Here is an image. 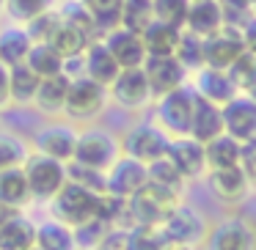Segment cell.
Masks as SVG:
<instances>
[{"mask_svg": "<svg viewBox=\"0 0 256 250\" xmlns=\"http://www.w3.org/2000/svg\"><path fill=\"white\" fill-rule=\"evenodd\" d=\"M102 198L105 195L94 193V190H86L74 182H66L61 193L50 201V212H52L50 217L61 220L69 228H80L91 220H100Z\"/></svg>", "mask_w": 256, "mask_h": 250, "instance_id": "1", "label": "cell"}, {"mask_svg": "<svg viewBox=\"0 0 256 250\" xmlns=\"http://www.w3.org/2000/svg\"><path fill=\"white\" fill-rule=\"evenodd\" d=\"M176 204H182V193L160 187L154 182H146L132 198H127L130 220H132V226L160 228L166 223V217L176 209Z\"/></svg>", "mask_w": 256, "mask_h": 250, "instance_id": "2", "label": "cell"}, {"mask_svg": "<svg viewBox=\"0 0 256 250\" xmlns=\"http://www.w3.org/2000/svg\"><path fill=\"white\" fill-rule=\"evenodd\" d=\"M118 157H122V138L118 135H113L105 127H96V124H86L80 129L72 162L94 168V171H108Z\"/></svg>", "mask_w": 256, "mask_h": 250, "instance_id": "3", "label": "cell"}, {"mask_svg": "<svg viewBox=\"0 0 256 250\" xmlns=\"http://www.w3.org/2000/svg\"><path fill=\"white\" fill-rule=\"evenodd\" d=\"M22 171H25V179H28L34 204H50L64 190V184L69 182V162L52 160V157L39 154V151H30Z\"/></svg>", "mask_w": 256, "mask_h": 250, "instance_id": "4", "label": "cell"}, {"mask_svg": "<svg viewBox=\"0 0 256 250\" xmlns=\"http://www.w3.org/2000/svg\"><path fill=\"white\" fill-rule=\"evenodd\" d=\"M210 220L206 215L193 204H176V209L166 217V223L160 226L162 237L171 248H201L206 242L210 234Z\"/></svg>", "mask_w": 256, "mask_h": 250, "instance_id": "5", "label": "cell"}, {"mask_svg": "<svg viewBox=\"0 0 256 250\" xmlns=\"http://www.w3.org/2000/svg\"><path fill=\"white\" fill-rule=\"evenodd\" d=\"M108 105H110V94H108L105 85L80 74V77H72V83H69L64 118H69L72 124H91L105 113Z\"/></svg>", "mask_w": 256, "mask_h": 250, "instance_id": "6", "label": "cell"}, {"mask_svg": "<svg viewBox=\"0 0 256 250\" xmlns=\"http://www.w3.org/2000/svg\"><path fill=\"white\" fill-rule=\"evenodd\" d=\"M196 105H198V94L190 83H184L182 88L162 94L154 99V121L166 129L171 138H182L190 132V121H193Z\"/></svg>", "mask_w": 256, "mask_h": 250, "instance_id": "7", "label": "cell"}, {"mask_svg": "<svg viewBox=\"0 0 256 250\" xmlns=\"http://www.w3.org/2000/svg\"><path fill=\"white\" fill-rule=\"evenodd\" d=\"M168 143H171V135H168L154 118H152V121H138L122 135V154L149 165V162L166 157Z\"/></svg>", "mask_w": 256, "mask_h": 250, "instance_id": "8", "label": "cell"}, {"mask_svg": "<svg viewBox=\"0 0 256 250\" xmlns=\"http://www.w3.org/2000/svg\"><path fill=\"white\" fill-rule=\"evenodd\" d=\"M78 124H72L69 118H56V121L42 124L30 138V151L47 154L52 160L61 162H72L74 157V146H78Z\"/></svg>", "mask_w": 256, "mask_h": 250, "instance_id": "9", "label": "cell"}, {"mask_svg": "<svg viewBox=\"0 0 256 250\" xmlns=\"http://www.w3.org/2000/svg\"><path fill=\"white\" fill-rule=\"evenodd\" d=\"M110 102L127 113H140L154 102V94L149 88V80L144 74V66L138 69H122L118 77L108 85Z\"/></svg>", "mask_w": 256, "mask_h": 250, "instance_id": "10", "label": "cell"}, {"mask_svg": "<svg viewBox=\"0 0 256 250\" xmlns=\"http://www.w3.org/2000/svg\"><path fill=\"white\" fill-rule=\"evenodd\" d=\"M204 250H256V226L242 215H226L210 228Z\"/></svg>", "mask_w": 256, "mask_h": 250, "instance_id": "11", "label": "cell"}, {"mask_svg": "<svg viewBox=\"0 0 256 250\" xmlns=\"http://www.w3.org/2000/svg\"><path fill=\"white\" fill-rule=\"evenodd\" d=\"M144 74L149 80V88L154 94V99L182 88L184 83H190V72L182 66V61L176 55H149L144 63Z\"/></svg>", "mask_w": 256, "mask_h": 250, "instance_id": "12", "label": "cell"}, {"mask_svg": "<svg viewBox=\"0 0 256 250\" xmlns=\"http://www.w3.org/2000/svg\"><path fill=\"white\" fill-rule=\"evenodd\" d=\"M166 157L174 162V168L182 173L184 182H198L201 176L210 173V168H206V149H204V143H198V140L190 138V135L171 138Z\"/></svg>", "mask_w": 256, "mask_h": 250, "instance_id": "13", "label": "cell"}, {"mask_svg": "<svg viewBox=\"0 0 256 250\" xmlns=\"http://www.w3.org/2000/svg\"><path fill=\"white\" fill-rule=\"evenodd\" d=\"M105 179H108V195L113 198H132L146 182H149V171H146L144 162L132 160V157L122 154L110 168L105 171Z\"/></svg>", "mask_w": 256, "mask_h": 250, "instance_id": "14", "label": "cell"}, {"mask_svg": "<svg viewBox=\"0 0 256 250\" xmlns=\"http://www.w3.org/2000/svg\"><path fill=\"white\" fill-rule=\"evenodd\" d=\"M220 110H223V132L232 135L240 143L256 140V102L248 94H237Z\"/></svg>", "mask_w": 256, "mask_h": 250, "instance_id": "15", "label": "cell"}, {"mask_svg": "<svg viewBox=\"0 0 256 250\" xmlns=\"http://www.w3.org/2000/svg\"><path fill=\"white\" fill-rule=\"evenodd\" d=\"M102 41H105V47L110 50V55L116 58V63L122 69H138L146 63V44H144V36L135 33V30L130 28H113L108 30L105 36H102Z\"/></svg>", "mask_w": 256, "mask_h": 250, "instance_id": "16", "label": "cell"}, {"mask_svg": "<svg viewBox=\"0 0 256 250\" xmlns=\"http://www.w3.org/2000/svg\"><path fill=\"white\" fill-rule=\"evenodd\" d=\"M190 85L196 88V94H198L201 99L212 102V105H220V107L240 94V88L234 85V80L228 77V72L212 69V66H201L198 72H193Z\"/></svg>", "mask_w": 256, "mask_h": 250, "instance_id": "17", "label": "cell"}, {"mask_svg": "<svg viewBox=\"0 0 256 250\" xmlns=\"http://www.w3.org/2000/svg\"><path fill=\"white\" fill-rule=\"evenodd\" d=\"M242 52H245V44H242L240 30L237 28H223V30H218L215 36L204 39V66L223 69V72H226Z\"/></svg>", "mask_w": 256, "mask_h": 250, "instance_id": "18", "label": "cell"}, {"mask_svg": "<svg viewBox=\"0 0 256 250\" xmlns=\"http://www.w3.org/2000/svg\"><path fill=\"white\" fill-rule=\"evenodd\" d=\"M206 179H210V190L212 195H215L220 204H242L245 198H248L250 193V179L248 173L242 171V165H234V168H223V171H210L206 173Z\"/></svg>", "mask_w": 256, "mask_h": 250, "instance_id": "19", "label": "cell"}, {"mask_svg": "<svg viewBox=\"0 0 256 250\" xmlns=\"http://www.w3.org/2000/svg\"><path fill=\"white\" fill-rule=\"evenodd\" d=\"M226 28V19H223V6L220 0H193L190 3L188 19H184V30L198 39H210L218 30Z\"/></svg>", "mask_w": 256, "mask_h": 250, "instance_id": "20", "label": "cell"}, {"mask_svg": "<svg viewBox=\"0 0 256 250\" xmlns=\"http://www.w3.org/2000/svg\"><path fill=\"white\" fill-rule=\"evenodd\" d=\"M118 72H122V66L116 63V58L110 55V50L105 47L102 39L91 41V44L86 47V52H83V74L86 77H91L94 83H100L108 88V85L118 77Z\"/></svg>", "mask_w": 256, "mask_h": 250, "instance_id": "21", "label": "cell"}, {"mask_svg": "<svg viewBox=\"0 0 256 250\" xmlns=\"http://www.w3.org/2000/svg\"><path fill=\"white\" fill-rule=\"evenodd\" d=\"M30 47H34V39H30L28 28L17 22H8L0 28V63L3 66H20L25 63Z\"/></svg>", "mask_w": 256, "mask_h": 250, "instance_id": "22", "label": "cell"}, {"mask_svg": "<svg viewBox=\"0 0 256 250\" xmlns=\"http://www.w3.org/2000/svg\"><path fill=\"white\" fill-rule=\"evenodd\" d=\"M69 83H72V77H69L66 72L56 74V77H44L39 83V91H36L34 107L42 113V116H64Z\"/></svg>", "mask_w": 256, "mask_h": 250, "instance_id": "23", "label": "cell"}, {"mask_svg": "<svg viewBox=\"0 0 256 250\" xmlns=\"http://www.w3.org/2000/svg\"><path fill=\"white\" fill-rule=\"evenodd\" d=\"M190 138H196L198 143H210L215 140L218 135H223V110L220 105H212V102L201 99L198 96V105H196L193 113V121H190Z\"/></svg>", "mask_w": 256, "mask_h": 250, "instance_id": "24", "label": "cell"}, {"mask_svg": "<svg viewBox=\"0 0 256 250\" xmlns=\"http://www.w3.org/2000/svg\"><path fill=\"white\" fill-rule=\"evenodd\" d=\"M36 248V220L17 212L0 231V250H30Z\"/></svg>", "mask_w": 256, "mask_h": 250, "instance_id": "25", "label": "cell"}, {"mask_svg": "<svg viewBox=\"0 0 256 250\" xmlns=\"http://www.w3.org/2000/svg\"><path fill=\"white\" fill-rule=\"evenodd\" d=\"M0 204L20 209V212H25L34 204V195H30V187H28V179H25L22 168L0 171Z\"/></svg>", "mask_w": 256, "mask_h": 250, "instance_id": "26", "label": "cell"}, {"mask_svg": "<svg viewBox=\"0 0 256 250\" xmlns=\"http://www.w3.org/2000/svg\"><path fill=\"white\" fill-rule=\"evenodd\" d=\"M36 248L39 250H80L74 228L64 226L56 217L36 223Z\"/></svg>", "mask_w": 256, "mask_h": 250, "instance_id": "27", "label": "cell"}, {"mask_svg": "<svg viewBox=\"0 0 256 250\" xmlns=\"http://www.w3.org/2000/svg\"><path fill=\"white\" fill-rule=\"evenodd\" d=\"M204 149H206V168L210 171H223V168H234L242 162V143L226 132L218 135L210 143H204Z\"/></svg>", "mask_w": 256, "mask_h": 250, "instance_id": "28", "label": "cell"}, {"mask_svg": "<svg viewBox=\"0 0 256 250\" xmlns=\"http://www.w3.org/2000/svg\"><path fill=\"white\" fill-rule=\"evenodd\" d=\"M140 36H144L146 44V55H174L179 47V39H182V28H174V25L154 19Z\"/></svg>", "mask_w": 256, "mask_h": 250, "instance_id": "29", "label": "cell"}, {"mask_svg": "<svg viewBox=\"0 0 256 250\" xmlns=\"http://www.w3.org/2000/svg\"><path fill=\"white\" fill-rule=\"evenodd\" d=\"M91 41H96V39H91V36H86L80 28H74V25H69L66 19L61 17V25H58V30H56V36H52L47 44H52L58 50V55L64 58V61H72V58H80L86 52V47L91 44Z\"/></svg>", "mask_w": 256, "mask_h": 250, "instance_id": "30", "label": "cell"}, {"mask_svg": "<svg viewBox=\"0 0 256 250\" xmlns=\"http://www.w3.org/2000/svg\"><path fill=\"white\" fill-rule=\"evenodd\" d=\"M64 58L58 55V50L47 41H34L28 58H25V66L34 69L42 80L44 77H56V74H64Z\"/></svg>", "mask_w": 256, "mask_h": 250, "instance_id": "31", "label": "cell"}, {"mask_svg": "<svg viewBox=\"0 0 256 250\" xmlns=\"http://www.w3.org/2000/svg\"><path fill=\"white\" fill-rule=\"evenodd\" d=\"M39 83H42V77L34 72V69L25 66V63L12 66V105H17V107H34Z\"/></svg>", "mask_w": 256, "mask_h": 250, "instance_id": "32", "label": "cell"}, {"mask_svg": "<svg viewBox=\"0 0 256 250\" xmlns=\"http://www.w3.org/2000/svg\"><path fill=\"white\" fill-rule=\"evenodd\" d=\"M30 157V143L12 129H0V171L22 168Z\"/></svg>", "mask_w": 256, "mask_h": 250, "instance_id": "33", "label": "cell"}, {"mask_svg": "<svg viewBox=\"0 0 256 250\" xmlns=\"http://www.w3.org/2000/svg\"><path fill=\"white\" fill-rule=\"evenodd\" d=\"M86 6V11L91 14V19H94L96 30H100L102 36L108 33V30L118 28L122 25V8H124V0H80Z\"/></svg>", "mask_w": 256, "mask_h": 250, "instance_id": "34", "label": "cell"}, {"mask_svg": "<svg viewBox=\"0 0 256 250\" xmlns=\"http://www.w3.org/2000/svg\"><path fill=\"white\" fill-rule=\"evenodd\" d=\"M152 22H154V6H152V0H124L122 28L144 33Z\"/></svg>", "mask_w": 256, "mask_h": 250, "instance_id": "35", "label": "cell"}, {"mask_svg": "<svg viewBox=\"0 0 256 250\" xmlns=\"http://www.w3.org/2000/svg\"><path fill=\"white\" fill-rule=\"evenodd\" d=\"M124 250H171V245L166 242L160 228L149 226H130L127 228V242Z\"/></svg>", "mask_w": 256, "mask_h": 250, "instance_id": "36", "label": "cell"}, {"mask_svg": "<svg viewBox=\"0 0 256 250\" xmlns=\"http://www.w3.org/2000/svg\"><path fill=\"white\" fill-rule=\"evenodd\" d=\"M58 0H6V17L17 25H28L39 14L52 11Z\"/></svg>", "mask_w": 256, "mask_h": 250, "instance_id": "37", "label": "cell"}, {"mask_svg": "<svg viewBox=\"0 0 256 250\" xmlns=\"http://www.w3.org/2000/svg\"><path fill=\"white\" fill-rule=\"evenodd\" d=\"M174 55L182 61V66L188 69L190 74L198 72V69L204 66V39H198V36L182 30V39H179V47H176Z\"/></svg>", "mask_w": 256, "mask_h": 250, "instance_id": "38", "label": "cell"}, {"mask_svg": "<svg viewBox=\"0 0 256 250\" xmlns=\"http://www.w3.org/2000/svg\"><path fill=\"white\" fill-rule=\"evenodd\" d=\"M146 171H149V182L160 184V187H168V190H176V193H182L184 184H188L182 179V173L174 168V162L168 160V157H160V160L149 162Z\"/></svg>", "mask_w": 256, "mask_h": 250, "instance_id": "39", "label": "cell"}, {"mask_svg": "<svg viewBox=\"0 0 256 250\" xmlns=\"http://www.w3.org/2000/svg\"><path fill=\"white\" fill-rule=\"evenodd\" d=\"M190 3H193V0H152V6H154V19L184 30V19H188Z\"/></svg>", "mask_w": 256, "mask_h": 250, "instance_id": "40", "label": "cell"}, {"mask_svg": "<svg viewBox=\"0 0 256 250\" xmlns=\"http://www.w3.org/2000/svg\"><path fill=\"white\" fill-rule=\"evenodd\" d=\"M61 17L66 19L69 25H74V28H80L86 36H91V39H102V33L96 30V25H94V19H91V14L86 11V6L80 3V0H66L61 8Z\"/></svg>", "mask_w": 256, "mask_h": 250, "instance_id": "41", "label": "cell"}, {"mask_svg": "<svg viewBox=\"0 0 256 250\" xmlns=\"http://www.w3.org/2000/svg\"><path fill=\"white\" fill-rule=\"evenodd\" d=\"M69 182L80 184L86 190H94L100 195H108V179L105 171H94V168L78 165V162H69Z\"/></svg>", "mask_w": 256, "mask_h": 250, "instance_id": "42", "label": "cell"}, {"mask_svg": "<svg viewBox=\"0 0 256 250\" xmlns=\"http://www.w3.org/2000/svg\"><path fill=\"white\" fill-rule=\"evenodd\" d=\"M226 72H228V77L234 80V85L240 88V94H242V91H245V88H248V85L256 80V55H254V52L245 50L242 55H240L237 61H234L232 66L226 69Z\"/></svg>", "mask_w": 256, "mask_h": 250, "instance_id": "43", "label": "cell"}, {"mask_svg": "<svg viewBox=\"0 0 256 250\" xmlns=\"http://www.w3.org/2000/svg\"><path fill=\"white\" fill-rule=\"evenodd\" d=\"M58 25H61V11L52 8V11H44V14H39L36 19H30L25 28H28V33H30L34 41H50L52 36H56Z\"/></svg>", "mask_w": 256, "mask_h": 250, "instance_id": "44", "label": "cell"}, {"mask_svg": "<svg viewBox=\"0 0 256 250\" xmlns=\"http://www.w3.org/2000/svg\"><path fill=\"white\" fill-rule=\"evenodd\" d=\"M242 171L248 173L250 184L256 187V140H250V143H242Z\"/></svg>", "mask_w": 256, "mask_h": 250, "instance_id": "45", "label": "cell"}, {"mask_svg": "<svg viewBox=\"0 0 256 250\" xmlns=\"http://www.w3.org/2000/svg\"><path fill=\"white\" fill-rule=\"evenodd\" d=\"M12 105V69L0 63V110Z\"/></svg>", "mask_w": 256, "mask_h": 250, "instance_id": "46", "label": "cell"}, {"mask_svg": "<svg viewBox=\"0 0 256 250\" xmlns=\"http://www.w3.org/2000/svg\"><path fill=\"white\" fill-rule=\"evenodd\" d=\"M240 36H242V44H245V50L248 52H254L256 55V14L248 19V22L240 28Z\"/></svg>", "mask_w": 256, "mask_h": 250, "instance_id": "47", "label": "cell"}, {"mask_svg": "<svg viewBox=\"0 0 256 250\" xmlns=\"http://www.w3.org/2000/svg\"><path fill=\"white\" fill-rule=\"evenodd\" d=\"M20 209H12V206H6V204H0V231H3V226H6L8 220H12L14 215H17Z\"/></svg>", "mask_w": 256, "mask_h": 250, "instance_id": "48", "label": "cell"}, {"mask_svg": "<svg viewBox=\"0 0 256 250\" xmlns=\"http://www.w3.org/2000/svg\"><path fill=\"white\" fill-rule=\"evenodd\" d=\"M242 94H248V96H250V99H254V102H256V80H254V83H250V85H248V88H245V91H242Z\"/></svg>", "mask_w": 256, "mask_h": 250, "instance_id": "49", "label": "cell"}, {"mask_svg": "<svg viewBox=\"0 0 256 250\" xmlns=\"http://www.w3.org/2000/svg\"><path fill=\"white\" fill-rule=\"evenodd\" d=\"M0 17H6V0H0Z\"/></svg>", "mask_w": 256, "mask_h": 250, "instance_id": "50", "label": "cell"}, {"mask_svg": "<svg viewBox=\"0 0 256 250\" xmlns=\"http://www.w3.org/2000/svg\"><path fill=\"white\" fill-rule=\"evenodd\" d=\"M96 250H116V248H108V245H100Z\"/></svg>", "mask_w": 256, "mask_h": 250, "instance_id": "51", "label": "cell"}, {"mask_svg": "<svg viewBox=\"0 0 256 250\" xmlns=\"http://www.w3.org/2000/svg\"><path fill=\"white\" fill-rule=\"evenodd\" d=\"M171 250H198V248H171Z\"/></svg>", "mask_w": 256, "mask_h": 250, "instance_id": "52", "label": "cell"}, {"mask_svg": "<svg viewBox=\"0 0 256 250\" xmlns=\"http://www.w3.org/2000/svg\"><path fill=\"white\" fill-rule=\"evenodd\" d=\"M250 8H254V14H256V0H254V6H250Z\"/></svg>", "mask_w": 256, "mask_h": 250, "instance_id": "53", "label": "cell"}, {"mask_svg": "<svg viewBox=\"0 0 256 250\" xmlns=\"http://www.w3.org/2000/svg\"><path fill=\"white\" fill-rule=\"evenodd\" d=\"M30 250H39V248H30Z\"/></svg>", "mask_w": 256, "mask_h": 250, "instance_id": "54", "label": "cell"}]
</instances>
